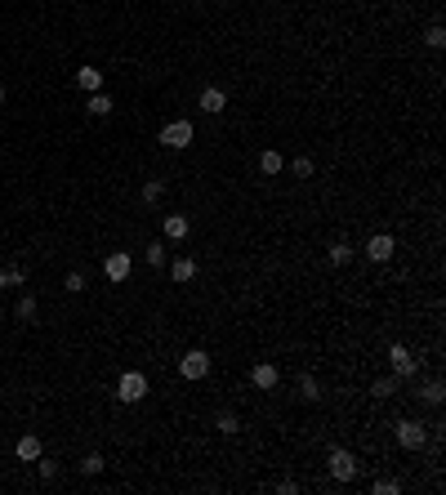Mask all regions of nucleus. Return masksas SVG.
<instances>
[{
	"label": "nucleus",
	"instance_id": "obj_5",
	"mask_svg": "<svg viewBox=\"0 0 446 495\" xmlns=\"http://www.w3.org/2000/svg\"><path fill=\"white\" fill-rule=\"evenodd\" d=\"M388 366H393V375H397V379L420 375V361H415V353H411L406 344H388Z\"/></svg>",
	"mask_w": 446,
	"mask_h": 495
},
{
	"label": "nucleus",
	"instance_id": "obj_4",
	"mask_svg": "<svg viewBox=\"0 0 446 495\" xmlns=\"http://www.w3.org/2000/svg\"><path fill=\"white\" fill-rule=\"evenodd\" d=\"M192 139H196V130H192V121H183V117L161 125V143H165V148H174V152H183Z\"/></svg>",
	"mask_w": 446,
	"mask_h": 495
},
{
	"label": "nucleus",
	"instance_id": "obj_21",
	"mask_svg": "<svg viewBox=\"0 0 446 495\" xmlns=\"http://www.w3.org/2000/svg\"><path fill=\"white\" fill-rule=\"evenodd\" d=\"M424 402H429V406H442V397H446V388H442V379H429V384H424Z\"/></svg>",
	"mask_w": 446,
	"mask_h": 495
},
{
	"label": "nucleus",
	"instance_id": "obj_1",
	"mask_svg": "<svg viewBox=\"0 0 446 495\" xmlns=\"http://www.w3.org/2000/svg\"><path fill=\"white\" fill-rule=\"evenodd\" d=\"M326 473L335 482H353L357 478V455L344 451V446H330V451H326Z\"/></svg>",
	"mask_w": 446,
	"mask_h": 495
},
{
	"label": "nucleus",
	"instance_id": "obj_6",
	"mask_svg": "<svg viewBox=\"0 0 446 495\" xmlns=\"http://www.w3.org/2000/svg\"><path fill=\"white\" fill-rule=\"evenodd\" d=\"M179 375L183 379H205L210 375V357H205V348H187V353L179 357Z\"/></svg>",
	"mask_w": 446,
	"mask_h": 495
},
{
	"label": "nucleus",
	"instance_id": "obj_9",
	"mask_svg": "<svg viewBox=\"0 0 446 495\" xmlns=\"http://www.w3.org/2000/svg\"><path fill=\"white\" fill-rule=\"evenodd\" d=\"M103 277L108 281H125L130 277V250H112L108 259H103Z\"/></svg>",
	"mask_w": 446,
	"mask_h": 495
},
{
	"label": "nucleus",
	"instance_id": "obj_23",
	"mask_svg": "<svg viewBox=\"0 0 446 495\" xmlns=\"http://www.w3.org/2000/svg\"><path fill=\"white\" fill-rule=\"evenodd\" d=\"M299 397H308V402H317L321 397V384L312 375H299Z\"/></svg>",
	"mask_w": 446,
	"mask_h": 495
},
{
	"label": "nucleus",
	"instance_id": "obj_30",
	"mask_svg": "<svg viewBox=\"0 0 446 495\" xmlns=\"http://www.w3.org/2000/svg\"><path fill=\"white\" fill-rule=\"evenodd\" d=\"M5 285H27V272L23 268H5Z\"/></svg>",
	"mask_w": 446,
	"mask_h": 495
},
{
	"label": "nucleus",
	"instance_id": "obj_3",
	"mask_svg": "<svg viewBox=\"0 0 446 495\" xmlns=\"http://www.w3.org/2000/svg\"><path fill=\"white\" fill-rule=\"evenodd\" d=\"M397 446H402V451H420V446H429V424L397 420Z\"/></svg>",
	"mask_w": 446,
	"mask_h": 495
},
{
	"label": "nucleus",
	"instance_id": "obj_7",
	"mask_svg": "<svg viewBox=\"0 0 446 495\" xmlns=\"http://www.w3.org/2000/svg\"><path fill=\"white\" fill-rule=\"evenodd\" d=\"M393 250H397V241L388 232H375L371 241H366V259H371V263H388V259H393Z\"/></svg>",
	"mask_w": 446,
	"mask_h": 495
},
{
	"label": "nucleus",
	"instance_id": "obj_33",
	"mask_svg": "<svg viewBox=\"0 0 446 495\" xmlns=\"http://www.w3.org/2000/svg\"><path fill=\"white\" fill-rule=\"evenodd\" d=\"M0 285H5V268H0Z\"/></svg>",
	"mask_w": 446,
	"mask_h": 495
},
{
	"label": "nucleus",
	"instance_id": "obj_15",
	"mask_svg": "<svg viewBox=\"0 0 446 495\" xmlns=\"http://www.w3.org/2000/svg\"><path fill=\"white\" fill-rule=\"evenodd\" d=\"M214 428H219L223 437H232V433H241V420H236V411H227V406H223V411L214 415Z\"/></svg>",
	"mask_w": 446,
	"mask_h": 495
},
{
	"label": "nucleus",
	"instance_id": "obj_2",
	"mask_svg": "<svg viewBox=\"0 0 446 495\" xmlns=\"http://www.w3.org/2000/svg\"><path fill=\"white\" fill-rule=\"evenodd\" d=\"M143 397H148V375L143 370H125V375L116 379V402L134 406V402H143Z\"/></svg>",
	"mask_w": 446,
	"mask_h": 495
},
{
	"label": "nucleus",
	"instance_id": "obj_17",
	"mask_svg": "<svg viewBox=\"0 0 446 495\" xmlns=\"http://www.w3.org/2000/svg\"><path fill=\"white\" fill-rule=\"evenodd\" d=\"M326 259L335 263V268H344V263L353 259V245H348V241H335V245H330V250H326Z\"/></svg>",
	"mask_w": 446,
	"mask_h": 495
},
{
	"label": "nucleus",
	"instance_id": "obj_8",
	"mask_svg": "<svg viewBox=\"0 0 446 495\" xmlns=\"http://www.w3.org/2000/svg\"><path fill=\"white\" fill-rule=\"evenodd\" d=\"M187 232H192V219L187 214H165L161 219V236H165V241H187Z\"/></svg>",
	"mask_w": 446,
	"mask_h": 495
},
{
	"label": "nucleus",
	"instance_id": "obj_32",
	"mask_svg": "<svg viewBox=\"0 0 446 495\" xmlns=\"http://www.w3.org/2000/svg\"><path fill=\"white\" fill-rule=\"evenodd\" d=\"M0 108H5V85H0Z\"/></svg>",
	"mask_w": 446,
	"mask_h": 495
},
{
	"label": "nucleus",
	"instance_id": "obj_14",
	"mask_svg": "<svg viewBox=\"0 0 446 495\" xmlns=\"http://www.w3.org/2000/svg\"><path fill=\"white\" fill-rule=\"evenodd\" d=\"M76 85H81L85 94H99L103 90V72L99 68H76Z\"/></svg>",
	"mask_w": 446,
	"mask_h": 495
},
{
	"label": "nucleus",
	"instance_id": "obj_24",
	"mask_svg": "<svg viewBox=\"0 0 446 495\" xmlns=\"http://www.w3.org/2000/svg\"><path fill=\"white\" fill-rule=\"evenodd\" d=\"M424 45H429V50H442V45H446V27H442V23H433L429 32H424Z\"/></svg>",
	"mask_w": 446,
	"mask_h": 495
},
{
	"label": "nucleus",
	"instance_id": "obj_29",
	"mask_svg": "<svg viewBox=\"0 0 446 495\" xmlns=\"http://www.w3.org/2000/svg\"><path fill=\"white\" fill-rule=\"evenodd\" d=\"M63 285H68L72 294H81V290H85V272H81V268H72V272H68V281H63Z\"/></svg>",
	"mask_w": 446,
	"mask_h": 495
},
{
	"label": "nucleus",
	"instance_id": "obj_18",
	"mask_svg": "<svg viewBox=\"0 0 446 495\" xmlns=\"http://www.w3.org/2000/svg\"><path fill=\"white\" fill-rule=\"evenodd\" d=\"M143 259L152 263V268H165V241H148L143 245Z\"/></svg>",
	"mask_w": 446,
	"mask_h": 495
},
{
	"label": "nucleus",
	"instance_id": "obj_19",
	"mask_svg": "<svg viewBox=\"0 0 446 495\" xmlns=\"http://www.w3.org/2000/svg\"><path fill=\"white\" fill-rule=\"evenodd\" d=\"M397 384H402V379H397V375H384V379H375V388H371V393L379 397V402H388V397L397 393Z\"/></svg>",
	"mask_w": 446,
	"mask_h": 495
},
{
	"label": "nucleus",
	"instance_id": "obj_10",
	"mask_svg": "<svg viewBox=\"0 0 446 495\" xmlns=\"http://www.w3.org/2000/svg\"><path fill=\"white\" fill-rule=\"evenodd\" d=\"M277 379H281V370L272 366V361H259V366L250 370V384L259 388V393H272V388H277Z\"/></svg>",
	"mask_w": 446,
	"mask_h": 495
},
{
	"label": "nucleus",
	"instance_id": "obj_26",
	"mask_svg": "<svg viewBox=\"0 0 446 495\" xmlns=\"http://www.w3.org/2000/svg\"><path fill=\"white\" fill-rule=\"evenodd\" d=\"M259 170H263V174H281V152H263Z\"/></svg>",
	"mask_w": 446,
	"mask_h": 495
},
{
	"label": "nucleus",
	"instance_id": "obj_13",
	"mask_svg": "<svg viewBox=\"0 0 446 495\" xmlns=\"http://www.w3.org/2000/svg\"><path fill=\"white\" fill-rule=\"evenodd\" d=\"M223 108H227V94L219 90V85H205V90H201V112H205V117H219Z\"/></svg>",
	"mask_w": 446,
	"mask_h": 495
},
{
	"label": "nucleus",
	"instance_id": "obj_16",
	"mask_svg": "<svg viewBox=\"0 0 446 495\" xmlns=\"http://www.w3.org/2000/svg\"><path fill=\"white\" fill-rule=\"evenodd\" d=\"M85 112H90V117H99V121H103V117H112V99H108L103 90H99V94H90V103H85Z\"/></svg>",
	"mask_w": 446,
	"mask_h": 495
},
{
	"label": "nucleus",
	"instance_id": "obj_27",
	"mask_svg": "<svg viewBox=\"0 0 446 495\" xmlns=\"http://www.w3.org/2000/svg\"><path fill=\"white\" fill-rule=\"evenodd\" d=\"M371 491H375V495H397V491H402V482H397V478H375Z\"/></svg>",
	"mask_w": 446,
	"mask_h": 495
},
{
	"label": "nucleus",
	"instance_id": "obj_11",
	"mask_svg": "<svg viewBox=\"0 0 446 495\" xmlns=\"http://www.w3.org/2000/svg\"><path fill=\"white\" fill-rule=\"evenodd\" d=\"M14 455H18V460H23V464H36V460H41V455H45L41 437H36V433H23V437H18V442H14Z\"/></svg>",
	"mask_w": 446,
	"mask_h": 495
},
{
	"label": "nucleus",
	"instance_id": "obj_12",
	"mask_svg": "<svg viewBox=\"0 0 446 495\" xmlns=\"http://www.w3.org/2000/svg\"><path fill=\"white\" fill-rule=\"evenodd\" d=\"M192 277H196V259H192V254H179V259H170V281L187 285Z\"/></svg>",
	"mask_w": 446,
	"mask_h": 495
},
{
	"label": "nucleus",
	"instance_id": "obj_20",
	"mask_svg": "<svg viewBox=\"0 0 446 495\" xmlns=\"http://www.w3.org/2000/svg\"><path fill=\"white\" fill-rule=\"evenodd\" d=\"M18 321H27V326L36 321V294H32V290H27L23 299H18Z\"/></svg>",
	"mask_w": 446,
	"mask_h": 495
},
{
	"label": "nucleus",
	"instance_id": "obj_31",
	"mask_svg": "<svg viewBox=\"0 0 446 495\" xmlns=\"http://www.w3.org/2000/svg\"><path fill=\"white\" fill-rule=\"evenodd\" d=\"M295 174H299V179L312 174V156H295Z\"/></svg>",
	"mask_w": 446,
	"mask_h": 495
},
{
	"label": "nucleus",
	"instance_id": "obj_25",
	"mask_svg": "<svg viewBox=\"0 0 446 495\" xmlns=\"http://www.w3.org/2000/svg\"><path fill=\"white\" fill-rule=\"evenodd\" d=\"M76 469H81L85 478H99V473H103V455H85V460L76 464Z\"/></svg>",
	"mask_w": 446,
	"mask_h": 495
},
{
	"label": "nucleus",
	"instance_id": "obj_22",
	"mask_svg": "<svg viewBox=\"0 0 446 495\" xmlns=\"http://www.w3.org/2000/svg\"><path fill=\"white\" fill-rule=\"evenodd\" d=\"M161 196H165V183H161V179H148L143 183V205H156Z\"/></svg>",
	"mask_w": 446,
	"mask_h": 495
},
{
	"label": "nucleus",
	"instance_id": "obj_28",
	"mask_svg": "<svg viewBox=\"0 0 446 495\" xmlns=\"http://www.w3.org/2000/svg\"><path fill=\"white\" fill-rule=\"evenodd\" d=\"M36 469H41V478H45V482L59 478V460H50V455H41V460H36Z\"/></svg>",
	"mask_w": 446,
	"mask_h": 495
}]
</instances>
